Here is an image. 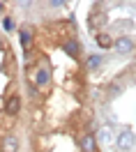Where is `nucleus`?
Masks as SVG:
<instances>
[{
  "label": "nucleus",
  "instance_id": "nucleus-1",
  "mask_svg": "<svg viewBox=\"0 0 136 152\" xmlns=\"http://www.w3.org/2000/svg\"><path fill=\"white\" fill-rule=\"evenodd\" d=\"M136 143V136L132 129H122V132L118 134V148H122V150H129V148H134Z\"/></svg>",
  "mask_w": 136,
  "mask_h": 152
},
{
  "label": "nucleus",
  "instance_id": "nucleus-2",
  "mask_svg": "<svg viewBox=\"0 0 136 152\" xmlns=\"http://www.w3.org/2000/svg\"><path fill=\"white\" fill-rule=\"evenodd\" d=\"M113 48H116L118 53H132V51H134V42L129 37H120V39L113 42Z\"/></svg>",
  "mask_w": 136,
  "mask_h": 152
},
{
  "label": "nucleus",
  "instance_id": "nucleus-3",
  "mask_svg": "<svg viewBox=\"0 0 136 152\" xmlns=\"http://www.w3.org/2000/svg\"><path fill=\"white\" fill-rule=\"evenodd\" d=\"M19 108H21V99L16 95H12V97L5 99V113H7V115H16V113H19Z\"/></svg>",
  "mask_w": 136,
  "mask_h": 152
},
{
  "label": "nucleus",
  "instance_id": "nucleus-4",
  "mask_svg": "<svg viewBox=\"0 0 136 152\" xmlns=\"http://www.w3.org/2000/svg\"><path fill=\"white\" fill-rule=\"evenodd\" d=\"M19 150V138L14 134H7L2 138V152H16Z\"/></svg>",
  "mask_w": 136,
  "mask_h": 152
},
{
  "label": "nucleus",
  "instance_id": "nucleus-5",
  "mask_svg": "<svg viewBox=\"0 0 136 152\" xmlns=\"http://www.w3.org/2000/svg\"><path fill=\"white\" fill-rule=\"evenodd\" d=\"M102 23H106V14H102V12H95V14H90V16H88V28L97 30Z\"/></svg>",
  "mask_w": 136,
  "mask_h": 152
},
{
  "label": "nucleus",
  "instance_id": "nucleus-6",
  "mask_svg": "<svg viewBox=\"0 0 136 152\" xmlns=\"http://www.w3.org/2000/svg\"><path fill=\"white\" fill-rule=\"evenodd\" d=\"M81 148H83V152H97V141H95V136H83L81 138Z\"/></svg>",
  "mask_w": 136,
  "mask_h": 152
},
{
  "label": "nucleus",
  "instance_id": "nucleus-7",
  "mask_svg": "<svg viewBox=\"0 0 136 152\" xmlns=\"http://www.w3.org/2000/svg\"><path fill=\"white\" fill-rule=\"evenodd\" d=\"M97 44H99V48H113V39L108 37V35H104V32H99L97 35Z\"/></svg>",
  "mask_w": 136,
  "mask_h": 152
},
{
  "label": "nucleus",
  "instance_id": "nucleus-8",
  "mask_svg": "<svg viewBox=\"0 0 136 152\" xmlns=\"http://www.w3.org/2000/svg\"><path fill=\"white\" fill-rule=\"evenodd\" d=\"M65 51H67L72 58H78V53H81V46H78V42H67V44H65Z\"/></svg>",
  "mask_w": 136,
  "mask_h": 152
},
{
  "label": "nucleus",
  "instance_id": "nucleus-9",
  "mask_svg": "<svg viewBox=\"0 0 136 152\" xmlns=\"http://www.w3.org/2000/svg\"><path fill=\"white\" fill-rule=\"evenodd\" d=\"M35 83H37V86H46V83H49V72H46V69H39Z\"/></svg>",
  "mask_w": 136,
  "mask_h": 152
},
{
  "label": "nucleus",
  "instance_id": "nucleus-10",
  "mask_svg": "<svg viewBox=\"0 0 136 152\" xmlns=\"http://www.w3.org/2000/svg\"><path fill=\"white\" fill-rule=\"evenodd\" d=\"M99 65H102V56H90L88 58V67H90V69H97Z\"/></svg>",
  "mask_w": 136,
  "mask_h": 152
},
{
  "label": "nucleus",
  "instance_id": "nucleus-11",
  "mask_svg": "<svg viewBox=\"0 0 136 152\" xmlns=\"http://www.w3.org/2000/svg\"><path fill=\"white\" fill-rule=\"evenodd\" d=\"M30 39H32V37H30V32H26V30H23V32H21V44H23L26 48L30 46Z\"/></svg>",
  "mask_w": 136,
  "mask_h": 152
},
{
  "label": "nucleus",
  "instance_id": "nucleus-12",
  "mask_svg": "<svg viewBox=\"0 0 136 152\" xmlns=\"http://www.w3.org/2000/svg\"><path fill=\"white\" fill-rule=\"evenodd\" d=\"M2 28L7 30V32H10V30H14V21H12V19H5V21H2Z\"/></svg>",
  "mask_w": 136,
  "mask_h": 152
},
{
  "label": "nucleus",
  "instance_id": "nucleus-13",
  "mask_svg": "<svg viewBox=\"0 0 136 152\" xmlns=\"http://www.w3.org/2000/svg\"><path fill=\"white\" fill-rule=\"evenodd\" d=\"M99 136H102V141H108V136H111V132H108V129H102V132H99Z\"/></svg>",
  "mask_w": 136,
  "mask_h": 152
},
{
  "label": "nucleus",
  "instance_id": "nucleus-14",
  "mask_svg": "<svg viewBox=\"0 0 136 152\" xmlns=\"http://www.w3.org/2000/svg\"><path fill=\"white\" fill-rule=\"evenodd\" d=\"M2 10H5V2H0V12H2Z\"/></svg>",
  "mask_w": 136,
  "mask_h": 152
}]
</instances>
